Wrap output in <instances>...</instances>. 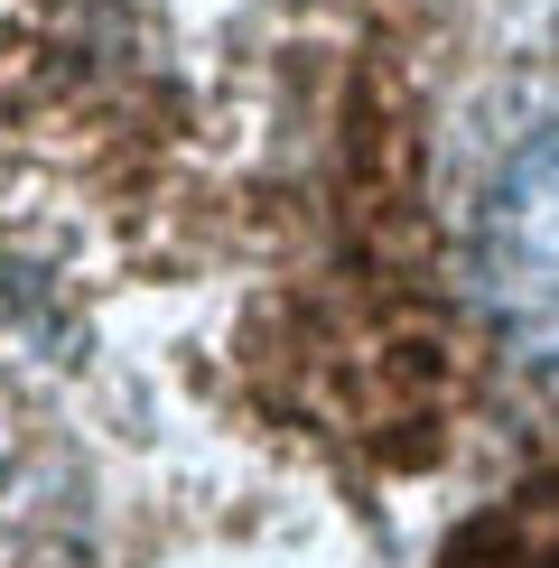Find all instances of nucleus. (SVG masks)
<instances>
[{"mask_svg":"<svg viewBox=\"0 0 559 568\" xmlns=\"http://www.w3.org/2000/svg\"><path fill=\"white\" fill-rule=\"evenodd\" d=\"M476 298L495 307L504 345L559 373V112L504 159L476 205Z\"/></svg>","mask_w":559,"mask_h":568,"instance_id":"nucleus-1","label":"nucleus"}]
</instances>
